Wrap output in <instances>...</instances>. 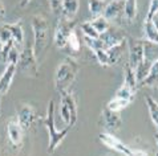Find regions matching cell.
Returning <instances> with one entry per match:
<instances>
[{
	"label": "cell",
	"instance_id": "obj_1",
	"mask_svg": "<svg viewBox=\"0 0 158 156\" xmlns=\"http://www.w3.org/2000/svg\"><path fill=\"white\" fill-rule=\"evenodd\" d=\"M31 21H32L31 27H32L33 32V53L39 61L49 45V27H48L47 19L41 15L32 16Z\"/></svg>",
	"mask_w": 158,
	"mask_h": 156
},
{
	"label": "cell",
	"instance_id": "obj_2",
	"mask_svg": "<svg viewBox=\"0 0 158 156\" xmlns=\"http://www.w3.org/2000/svg\"><path fill=\"white\" fill-rule=\"evenodd\" d=\"M44 126H45L47 131H48V154L52 155L55 152L56 150H57V147L61 144V142H63L65 138H67L69 130L71 127H65L63 130H57L55 126V103L53 101H49L48 103V109H47V116L45 119L43 120Z\"/></svg>",
	"mask_w": 158,
	"mask_h": 156
},
{
	"label": "cell",
	"instance_id": "obj_3",
	"mask_svg": "<svg viewBox=\"0 0 158 156\" xmlns=\"http://www.w3.org/2000/svg\"><path fill=\"white\" fill-rule=\"evenodd\" d=\"M78 64L72 57H65L59 65L55 74V88L59 93L68 92L76 80Z\"/></svg>",
	"mask_w": 158,
	"mask_h": 156
},
{
	"label": "cell",
	"instance_id": "obj_4",
	"mask_svg": "<svg viewBox=\"0 0 158 156\" xmlns=\"http://www.w3.org/2000/svg\"><path fill=\"white\" fill-rule=\"evenodd\" d=\"M17 69H20L25 76L28 77H37L39 74V65H37V58L33 53V45L32 41L27 42L23 49L20 52L19 61H17Z\"/></svg>",
	"mask_w": 158,
	"mask_h": 156
},
{
	"label": "cell",
	"instance_id": "obj_5",
	"mask_svg": "<svg viewBox=\"0 0 158 156\" xmlns=\"http://www.w3.org/2000/svg\"><path fill=\"white\" fill-rule=\"evenodd\" d=\"M61 94V102H60V116L63 119V122L72 127L73 124L77 122V105L76 99H74L73 94L69 92L60 93Z\"/></svg>",
	"mask_w": 158,
	"mask_h": 156
},
{
	"label": "cell",
	"instance_id": "obj_6",
	"mask_svg": "<svg viewBox=\"0 0 158 156\" xmlns=\"http://www.w3.org/2000/svg\"><path fill=\"white\" fill-rule=\"evenodd\" d=\"M100 140L102 142V144H105L108 148L117 151V152L122 154L124 156H148V154L143 152V151H133L130 147H128L125 143H122L120 139H117L110 132H106V131L101 132Z\"/></svg>",
	"mask_w": 158,
	"mask_h": 156
},
{
	"label": "cell",
	"instance_id": "obj_7",
	"mask_svg": "<svg viewBox=\"0 0 158 156\" xmlns=\"http://www.w3.org/2000/svg\"><path fill=\"white\" fill-rule=\"evenodd\" d=\"M126 42H128V65L131 69H135L145 57V40L128 37Z\"/></svg>",
	"mask_w": 158,
	"mask_h": 156
},
{
	"label": "cell",
	"instance_id": "obj_8",
	"mask_svg": "<svg viewBox=\"0 0 158 156\" xmlns=\"http://www.w3.org/2000/svg\"><path fill=\"white\" fill-rule=\"evenodd\" d=\"M73 29H74V24L72 20H68L63 16L59 17L57 25H56V29H55V34H53V42L59 49H63V48L67 46L69 33Z\"/></svg>",
	"mask_w": 158,
	"mask_h": 156
},
{
	"label": "cell",
	"instance_id": "obj_9",
	"mask_svg": "<svg viewBox=\"0 0 158 156\" xmlns=\"http://www.w3.org/2000/svg\"><path fill=\"white\" fill-rule=\"evenodd\" d=\"M37 119H39L37 112L35 111V109L31 105H27V103L19 105L17 112H16V120L19 122L21 127H23L24 131H28V130L36 123Z\"/></svg>",
	"mask_w": 158,
	"mask_h": 156
},
{
	"label": "cell",
	"instance_id": "obj_10",
	"mask_svg": "<svg viewBox=\"0 0 158 156\" xmlns=\"http://www.w3.org/2000/svg\"><path fill=\"white\" fill-rule=\"evenodd\" d=\"M121 124H122V119L120 112L105 107L102 112H101V126L106 130V132L113 134L117 130H120Z\"/></svg>",
	"mask_w": 158,
	"mask_h": 156
},
{
	"label": "cell",
	"instance_id": "obj_11",
	"mask_svg": "<svg viewBox=\"0 0 158 156\" xmlns=\"http://www.w3.org/2000/svg\"><path fill=\"white\" fill-rule=\"evenodd\" d=\"M7 136L8 140L11 142V144H14L15 147H19L23 143L24 138V130L19 124L17 120H11L7 124Z\"/></svg>",
	"mask_w": 158,
	"mask_h": 156
},
{
	"label": "cell",
	"instance_id": "obj_12",
	"mask_svg": "<svg viewBox=\"0 0 158 156\" xmlns=\"http://www.w3.org/2000/svg\"><path fill=\"white\" fill-rule=\"evenodd\" d=\"M16 70H17V66L15 64H7L3 74L0 76V95H6L8 93Z\"/></svg>",
	"mask_w": 158,
	"mask_h": 156
},
{
	"label": "cell",
	"instance_id": "obj_13",
	"mask_svg": "<svg viewBox=\"0 0 158 156\" xmlns=\"http://www.w3.org/2000/svg\"><path fill=\"white\" fill-rule=\"evenodd\" d=\"M125 34H122L121 31H117V29L109 28L108 31H105L104 33L100 34V40L104 42V49H109L110 46L118 44L120 41L125 40Z\"/></svg>",
	"mask_w": 158,
	"mask_h": 156
},
{
	"label": "cell",
	"instance_id": "obj_14",
	"mask_svg": "<svg viewBox=\"0 0 158 156\" xmlns=\"http://www.w3.org/2000/svg\"><path fill=\"white\" fill-rule=\"evenodd\" d=\"M106 53L109 56V61H110V65H116L121 61V58L124 57V54L128 52V42H126V38L125 40L120 41L118 44L110 46L109 49H105Z\"/></svg>",
	"mask_w": 158,
	"mask_h": 156
},
{
	"label": "cell",
	"instance_id": "obj_15",
	"mask_svg": "<svg viewBox=\"0 0 158 156\" xmlns=\"http://www.w3.org/2000/svg\"><path fill=\"white\" fill-rule=\"evenodd\" d=\"M124 3L125 0H112V2H109L105 7L102 16L109 21L116 19L117 16H120V14L124 12Z\"/></svg>",
	"mask_w": 158,
	"mask_h": 156
},
{
	"label": "cell",
	"instance_id": "obj_16",
	"mask_svg": "<svg viewBox=\"0 0 158 156\" xmlns=\"http://www.w3.org/2000/svg\"><path fill=\"white\" fill-rule=\"evenodd\" d=\"M11 32L12 40H14L15 45L23 49L24 46V29H23V21H16L12 24H6Z\"/></svg>",
	"mask_w": 158,
	"mask_h": 156
},
{
	"label": "cell",
	"instance_id": "obj_17",
	"mask_svg": "<svg viewBox=\"0 0 158 156\" xmlns=\"http://www.w3.org/2000/svg\"><path fill=\"white\" fill-rule=\"evenodd\" d=\"M138 88H152V89L158 88V58L153 61L152 68L149 70V74L138 85Z\"/></svg>",
	"mask_w": 158,
	"mask_h": 156
},
{
	"label": "cell",
	"instance_id": "obj_18",
	"mask_svg": "<svg viewBox=\"0 0 158 156\" xmlns=\"http://www.w3.org/2000/svg\"><path fill=\"white\" fill-rule=\"evenodd\" d=\"M154 60L150 58L149 56L145 54V57L142 58V61L137 65V68L134 69V73H135V80H137V84L139 85L141 82L146 78V76L149 74V70L152 68V64Z\"/></svg>",
	"mask_w": 158,
	"mask_h": 156
},
{
	"label": "cell",
	"instance_id": "obj_19",
	"mask_svg": "<svg viewBox=\"0 0 158 156\" xmlns=\"http://www.w3.org/2000/svg\"><path fill=\"white\" fill-rule=\"evenodd\" d=\"M80 8V0H63V14L61 16L68 20H73Z\"/></svg>",
	"mask_w": 158,
	"mask_h": 156
},
{
	"label": "cell",
	"instance_id": "obj_20",
	"mask_svg": "<svg viewBox=\"0 0 158 156\" xmlns=\"http://www.w3.org/2000/svg\"><path fill=\"white\" fill-rule=\"evenodd\" d=\"M143 37L148 42H152V44L158 45V31L156 29L152 20H145L143 21Z\"/></svg>",
	"mask_w": 158,
	"mask_h": 156
},
{
	"label": "cell",
	"instance_id": "obj_21",
	"mask_svg": "<svg viewBox=\"0 0 158 156\" xmlns=\"http://www.w3.org/2000/svg\"><path fill=\"white\" fill-rule=\"evenodd\" d=\"M124 85H126L129 89H131L133 92L137 93L138 84H137V80H135L134 69H131L128 64H126L124 68Z\"/></svg>",
	"mask_w": 158,
	"mask_h": 156
},
{
	"label": "cell",
	"instance_id": "obj_22",
	"mask_svg": "<svg viewBox=\"0 0 158 156\" xmlns=\"http://www.w3.org/2000/svg\"><path fill=\"white\" fill-rule=\"evenodd\" d=\"M145 103L148 106V111H149V115H150L152 122L157 127V131H158V102L153 97L146 95L145 97Z\"/></svg>",
	"mask_w": 158,
	"mask_h": 156
},
{
	"label": "cell",
	"instance_id": "obj_23",
	"mask_svg": "<svg viewBox=\"0 0 158 156\" xmlns=\"http://www.w3.org/2000/svg\"><path fill=\"white\" fill-rule=\"evenodd\" d=\"M138 3L137 0H125L124 3V16L128 21H133L137 17Z\"/></svg>",
	"mask_w": 158,
	"mask_h": 156
},
{
	"label": "cell",
	"instance_id": "obj_24",
	"mask_svg": "<svg viewBox=\"0 0 158 156\" xmlns=\"http://www.w3.org/2000/svg\"><path fill=\"white\" fill-rule=\"evenodd\" d=\"M106 4H108L106 0H89V2H88V7H89L90 15L93 17L102 16Z\"/></svg>",
	"mask_w": 158,
	"mask_h": 156
},
{
	"label": "cell",
	"instance_id": "obj_25",
	"mask_svg": "<svg viewBox=\"0 0 158 156\" xmlns=\"http://www.w3.org/2000/svg\"><path fill=\"white\" fill-rule=\"evenodd\" d=\"M131 102L129 101H126V99H122V98H117V97H113L110 101L108 102V105L106 107L108 109H110L113 111H118V112H121V110H124L126 109L129 105H130Z\"/></svg>",
	"mask_w": 158,
	"mask_h": 156
},
{
	"label": "cell",
	"instance_id": "obj_26",
	"mask_svg": "<svg viewBox=\"0 0 158 156\" xmlns=\"http://www.w3.org/2000/svg\"><path fill=\"white\" fill-rule=\"evenodd\" d=\"M92 25L94 27V29L97 31L100 34L104 33L105 31H108L109 28H110V23H109V20H106L104 16H97V17H93V19L90 20Z\"/></svg>",
	"mask_w": 158,
	"mask_h": 156
},
{
	"label": "cell",
	"instance_id": "obj_27",
	"mask_svg": "<svg viewBox=\"0 0 158 156\" xmlns=\"http://www.w3.org/2000/svg\"><path fill=\"white\" fill-rule=\"evenodd\" d=\"M114 97L126 99V101H129V102H133V101H134V97H135V92H133V90L129 89L126 85L122 84V85L120 86V89H118L117 92H116Z\"/></svg>",
	"mask_w": 158,
	"mask_h": 156
},
{
	"label": "cell",
	"instance_id": "obj_28",
	"mask_svg": "<svg viewBox=\"0 0 158 156\" xmlns=\"http://www.w3.org/2000/svg\"><path fill=\"white\" fill-rule=\"evenodd\" d=\"M80 28H81V32L85 37H90V38H98L100 37V33L94 29V27L92 25L90 21H84V23H81Z\"/></svg>",
	"mask_w": 158,
	"mask_h": 156
},
{
	"label": "cell",
	"instance_id": "obj_29",
	"mask_svg": "<svg viewBox=\"0 0 158 156\" xmlns=\"http://www.w3.org/2000/svg\"><path fill=\"white\" fill-rule=\"evenodd\" d=\"M67 45L71 48V50L74 52V53H78V52L81 50V42H80V38H78L76 31H73L69 33V37H68V42Z\"/></svg>",
	"mask_w": 158,
	"mask_h": 156
},
{
	"label": "cell",
	"instance_id": "obj_30",
	"mask_svg": "<svg viewBox=\"0 0 158 156\" xmlns=\"http://www.w3.org/2000/svg\"><path fill=\"white\" fill-rule=\"evenodd\" d=\"M21 49L19 46H16L15 44L11 46V49L8 50L7 57H6V64H15L17 65V61H19V56H20Z\"/></svg>",
	"mask_w": 158,
	"mask_h": 156
},
{
	"label": "cell",
	"instance_id": "obj_31",
	"mask_svg": "<svg viewBox=\"0 0 158 156\" xmlns=\"http://www.w3.org/2000/svg\"><path fill=\"white\" fill-rule=\"evenodd\" d=\"M84 42L92 52H96L97 49H104V42L100 40V37L98 38H90V37L84 36Z\"/></svg>",
	"mask_w": 158,
	"mask_h": 156
},
{
	"label": "cell",
	"instance_id": "obj_32",
	"mask_svg": "<svg viewBox=\"0 0 158 156\" xmlns=\"http://www.w3.org/2000/svg\"><path fill=\"white\" fill-rule=\"evenodd\" d=\"M93 53H94L96 58H97V61L101 66H112L110 61H109V56H108L105 49H97L96 52H93Z\"/></svg>",
	"mask_w": 158,
	"mask_h": 156
},
{
	"label": "cell",
	"instance_id": "obj_33",
	"mask_svg": "<svg viewBox=\"0 0 158 156\" xmlns=\"http://www.w3.org/2000/svg\"><path fill=\"white\" fill-rule=\"evenodd\" d=\"M48 2H49L52 14L60 17L63 14V0H48Z\"/></svg>",
	"mask_w": 158,
	"mask_h": 156
},
{
	"label": "cell",
	"instance_id": "obj_34",
	"mask_svg": "<svg viewBox=\"0 0 158 156\" xmlns=\"http://www.w3.org/2000/svg\"><path fill=\"white\" fill-rule=\"evenodd\" d=\"M0 41L3 44H7L8 41H12V36H11V32L8 27L6 24H2L0 25Z\"/></svg>",
	"mask_w": 158,
	"mask_h": 156
},
{
	"label": "cell",
	"instance_id": "obj_35",
	"mask_svg": "<svg viewBox=\"0 0 158 156\" xmlns=\"http://www.w3.org/2000/svg\"><path fill=\"white\" fill-rule=\"evenodd\" d=\"M157 14H158V0H150L149 10H148V15H146V19L145 20H152Z\"/></svg>",
	"mask_w": 158,
	"mask_h": 156
},
{
	"label": "cell",
	"instance_id": "obj_36",
	"mask_svg": "<svg viewBox=\"0 0 158 156\" xmlns=\"http://www.w3.org/2000/svg\"><path fill=\"white\" fill-rule=\"evenodd\" d=\"M4 19H6V8H4L3 3L0 2V25L4 23Z\"/></svg>",
	"mask_w": 158,
	"mask_h": 156
},
{
	"label": "cell",
	"instance_id": "obj_37",
	"mask_svg": "<svg viewBox=\"0 0 158 156\" xmlns=\"http://www.w3.org/2000/svg\"><path fill=\"white\" fill-rule=\"evenodd\" d=\"M0 61L4 62V44L0 41Z\"/></svg>",
	"mask_w": 158,
	"mask_h": 156
},
{
	"label": "cell",
	"instance_id": "obj_38",
	"mask_svg": "<svg viewBox=\"0 0 158 156\" xmlns=\"http://www.w3.org/2000/svg\"><path fill=\"white\" fill-rule=\"evenodd\" d=\"M29 3H31V0H20V3H19V4H20V7H21V8H24V7H27Z\"/></svg>",
	"mask_w": 158,
	"mask_h": 156
},
{
	"label": "cell",
	"instance_id": "obj_39",
	"mask_svg": "<svg viewBox=\"0 0 158 156\" xmlns=\"http://www.w3.org/2000/svg\"><path fill=\"white\" fill-rule=\"evenodd\" d=\"M154 139H156V144H157V147H158V131L154 134Z\"/></svg>",
	"mask_w": 158,
	"mask_h": 156
},
{
	"label": "cell",
	"instance_id": "obj_40",
	"mask_svg": "<svg viewBox=\"0 0 158 156\" xmlns=\"http://www.w3.org/2000/svg\"><path fill=\"white\" fill-rule=\"evenodd\" d=\"M0 115H2V101H0Z\"/></svg>",
	"mask_w": 158,
	"mask_h": 156
},
{
	"label": "cell",
	"instance_id": "obj_41",
	"mask_svg": "<svg viewBox=\"0 0 158 156\" xmlns=\"http://www.w3.org/2000/svg\"><path fill=\"white\" fill-rule=\"evenodd\" d=\"M156 156H158V152H157V154H156Z\"/></svg>",
	"mask_w": 158,
	"mask_h": 156
},
{
	"label": "cell",
	"instance_id": "obj_42",
	"mask_svg": "<svg viewBox=\"0 0 158 156\" xmlns=\"http://www.w3.org/2000/svg\"><path fill=\"white\" fill-rule=\"evenodd\" d=\"M0 156H2V155H0Z\"/></svg>",
	"mask_w": 158,
	"mask_h": 156
},
{
	"label": "cell",
	"instance_id": "obj_43",
	"mask_svg": "<svg viewBox=\"0 0 158 156\" xmlns=\"http://www.w3.org/2000/svg\"><path fill=\"white\" fill-rule=\"evenodd\" d=\"M157 15H158V14H157Z\"/></svg>",
	"mask_w": 158,
	"mask_h": 156
}]
</instances>
